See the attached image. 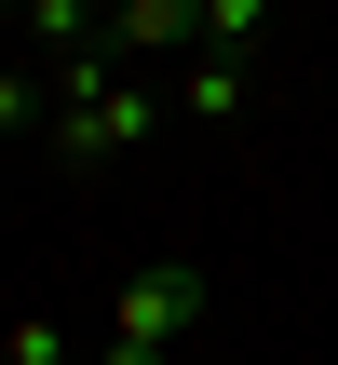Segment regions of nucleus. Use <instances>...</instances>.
<instances>
[{"label":"nucleus","instance_id":"obj_8","mask_svg":"<svg viewBox=\"0 0 338 365\" xmlns=\"http://www.w3.org/2000/svg\"><path fill=\"white\" fill-rule=\"evenodd\" d=\"M0 14H14V27H27V14H41V0H0Z\"/></svg>","mask_w":338,"mask_h":365},{"label":"nucleus","instance_id":"obj_1","mask_svg":"<svg viewBox=\"0 0 338 365\" xmlns=\"http://www.w3.org/2000/svg\"><path fill=\"white\" fill-rule=\"evenodd\" d=\"M41 81H54V122H41V135H54L68 163H122V149L163 122V95L108 68V41H95V54H68V68H41Z\"/></svg>","mask_w":338,"mask_h":365},{"label":"nucleus","instance_id":"obj_2","mask_svg":"<svg viewBox=\"0 0 338 365\" xmlns=\"http://www.w3.org/2000/svg\"><path fill=\"white\" fill-rule=\"evenodd\" d=\"M203 312H217V271H203V257H149V271L108 284V339H122V352H176Z\"/></svg>","mask_w":338,"mask_h":365},{"label":"nucleus","instance_id":"obj_3","mask_svg":"<svg viewBox=\"0 0 338 365\" xmlns=\"http://www.w3.org/2000/svg\"><path fill=\"white\" fill-rule=\"evenodd\" d=\"M176 108H190V122H244V108H257V54H190V68H176Z\"/></svg>","mask_w":338,"mask_h":365},{"label":"nucleus","instance_id":"obj_7","mask_svg":"<svg viewBox=\"0 0 338 365\" xmlns=\"http://www.w3.org/2000/svg\"><path fill=\"white\" fill-rule=\"evenodd\" d=\"M81 365H163V352H122V339H95V352H81Z\"/></svg>","mask_w":338,"mask_h":365},{"label":"nucleus","instance_id":"obj_9","mask_svg":"<svg viewBox=\"0 0 338 365\" xmlns=\"http://www.w3.org/2000/svg\"><path fill=\"white\" fill-rule=\"evenodd\" d=\"M95 14H122V0H95Z\"/></svg>","mask_w":338,"mask_h":365},{"label":"nucleus","instance_id":"obj_6","mask_svg":"<svg viewBox=\"0 0 338 365\" xmlns=\"http://www.w3.org/2000/svg\"><path fill=\"white\" fill-rule=\"evenodd\" d=\"M0 365H81V352H68V325H0Z\"/></svg>","mask_w":338,"mask_h":365},{"label":"nucleus","instance_id":"obj_5","mask_svg":"<svg viewBox=\"0 0 338 365\" xmlns=\"http://www.w3.org/2000/svg\"><path fill=\"white\" fill-rule=\"evenodd\" d=\"M257 27H271V0H203V54H257Z\"/></svg>","mask_w":338,"mask_h":365},{"label":"nucleus","instance_id":"obj_4","mask_svg":"<svg viewBox=\"0 0 338 365\" xmlns=\"http://www.w3.org/2000/svg\"><path fill=\"white\" fill-rule=\"evenodd\" d=\"M108 54H203V0H122Z\"/></svg>","mask_w":338,"mask_h":365}]
</instances>
